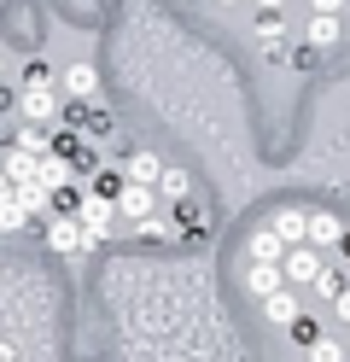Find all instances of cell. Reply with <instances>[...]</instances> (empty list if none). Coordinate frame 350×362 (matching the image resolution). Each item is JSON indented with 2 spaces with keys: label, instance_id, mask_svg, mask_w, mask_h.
I'll return each mask as SVG.
<instances>
[{
  "label": "cell",
  "instance_id": "cb8c5ba5",
  "mask_svg": "<svg viewBox=\"0 0 350 362\" xmlns=\"http://www.w3.org/2000/svg\"><path fill=\"white\" fill-rule=\"evenodd\" d=\"M251 6H257V12H280V6H286V0H251Z\"/></svg>",
  "mask_w": 350,
  "mask_h": 362
},
{
  "label": "cell",
  "instance_id": "8992f818",
  "mask_svg": "<svg viewBox=\"0 0 350 362\" xmlns=\"http://www.w3.org/2000/svg\"><path fill=\"white\" fill-rule=\"evenodd\" d=\"M18 117L30 129L53 123V88H18Z\"/></svg>",
  "mask_w": 350,
  "mask_h": 362
},
{
  "label": "cell",
  "instance_id": "d6986e66",
  "mask_svg": "<svg viewBox=\"0 0 350 362\" xmlns=\"http://www.w3.org/2000/svg\"><path fill=\"white\" fill-rule=\"evenodd\" d=\"M310 292H315V298H339V292H344V281L333 275V269H321V275L310 281Z\"/></svg>",
  "mask_w": 350,
  "mask_h": 362
},
{
  "label": "cell",
  "instance_id": "5bb4252c",
  "mask_svg": "<svg viewBox=\"0 0 350 362\" xmlns=\"http://www.w3.org/2000/svg\"><path fill=\"white\" fill-rule=\"evenodd\" d=\"M245 257H251V263H280V257H286V245H280L269 228H257V234L245 240Z\"/></svg>",
  "mask_w": 350,
  "mask_h": 362
},
{
  "label": "cell",
  "instance_id": "3957f363",
  "mask_svg": "<svg viewBox=\"0 0 350 362\" xmlns=\"http://www.w3.org/2000/svg\"><path fill=\"white\" fill-rule=\"evenodd\" d=\"M321 252H310V245H292L286 257H280V275H286V286H310L315 275H321Z\"/></svg>",
  "mask_w": 350,
  "mask_h": 362
},
{
  "label": "cell",
  "instance_id": "d4e9b609",
  "mask_svg": "<svg viewBox=\"0 0 350 362\" xmlns=\"http://www.w3.org/2000/svg\"><path fill=\"white\" fill-rule=\"evenodd\" d=\"M339 252H344V257H350V234H339Z\"/></svg>",
  "mask_w": 350,
  "mask_h": 362
},
{
  "label": "cell",
  "instance_id": "9c48e42d",
  "mask_svg": "<svg viewBox=\"0 0 350 362\" xmlns=\"http://www.w3.org/2000/svg\"><path fill=\"white\" fill-rule=\"evenodd\" d=\"M158 205H187V193H193V175L187 170H175V164H163V175H158Z\"/></svg>",
  "mask_w": 350,
  "mask_h": 362
},
{
  "label": "cell",
  "instance_id": "ac0fdd59",
  "mask_svg": "<svg viewBox=\"0 0 350 362\" xmlns=\"http://www.w3.org/2000/svg\"><path fill=\"white\" fill-rule=\"evenodd\" d=\"M280 35H286V24H280V12H263V18H257V41H263V47H274Z\"/></svg>",
  "mask_w": 350,
  "mask_h": 362
},
{
  "label": "cell",
  "instance_id": "ba28073f",
  "mask_svg": "<svg viewBox=\"0 0 350 362\" xmlns=\"http://www.w3.org/2000/svg\"><path fill=\"white\" fill-rule=\"evenodd\" d=\"M263 228H269V234H274V240L292 252V245H303V211H298V205H280V211L263 222Z\"/></svg>",
  "mask_w": 350,
  "mask_h": 362
},
{
  "label": "cell",
  "instance_id": "4fadbf2b",
  "mask_svg": "<svg viewBox=\"0 0 350 362\" xmlns=\"http://www.w3.org/2000/svg\"><path fill=\"white\" fill-rule=\"evenodd\" d=\"M12 205H18L23 216H41V211H53V193L35 187V181H23V187H12Z\"/></svg>",
  "mask_w": 350,
  "mask_h": 362
},
{
  "label": "cell",
  "instance_id": "603a6c76",
  "mask_svg": "<svg viewBox=\"0 0 350 362\" xmlns=\"http://www.w3.org/2000/svg\"><path fill=\"white\" fill-rule=\"evenodd\" d=\"M333 310H339V315H344V322H350V286H344V292H339V298H333Z\"/></svg>",
  "mask_w": 350,
  "mask_h": 362
},
{
  "label": "cell",
  "instance_id": "44dd1931",
  "mask_svg": "<svg viewBox=\"0 0 350 362\" xmlns=\"http://www.w3.org/2000/svg\"><path fill=\"white\" fill-rule=\"evenodd\" d=\"M23 222H30V216H23L18 205H0V234H18V228H23Z\"/></svg>",
  "mask_w": 350,
  "mask_h": 362
},
{
  "label": "cell",
  "instance_id": "7402d4cb",
  "mask_svg": "<svg viewBox=\"0 0 350 362\" xmlns=\"http://www.w3.org/2000/svg\"><path fill=\"white\" fill-rule=\"evenodd\" d=\"M310 6H315L321 18H344V0H310Z\"/></svg>",
  "mask_w": 350,
  "mask_h": 362
},
{
  "label": "cell",
  "instance_id": "6da1fadb",
  "mask_svg": "<svg viewBox=\"0 0 350 362\" xmlns=\"http://www.w3.org/2000/svg\"><path fill=\"white\" fill-rule=\"evenodd\" d=\"M70 216H76V228H82L88 240H105V234L117 228V205H111V199H100V193H88Z\"/></svg>",
  "mask_w": 350,
  "mask_h": 362
},
{
  "label": "cell",
  "instance_id": "8fae6325",
  "mask_svg": "<svg viewBox=\"0 0 350 362\" xmlns=\"http://www.w3.org/2000/svg\"><path fill=\"white\" fill-rule=\"evenodd\" d=\"M158 175H163V158H152V152H134L129 164H123L129 187H158Z\"/></svg>",
  "mask_w": 350,
  "mask_h": 362
},
{
  "label": "cell",
  "instance_id": "9a60e30c",
  "mask_svg": "<svg viewBox=\"0 0 350 362\" xmlns=\"http://www.w3.org/2000/svg\"><path fill=\"white\" fill-rule=\"evenodd\" d=\"M64 88H70L76 100H93V94H100V71H93V64H70V71H64Z\"/></svg>",
  "mask_w": 350,
  "mask_h": 362
},
{
  "label": "cell",
  "instance_id": "7c38bea8",
  "mask_svg": "<svg viewBox=\"0 0 350 362\" xmlns=\"http://www.w3.org/2000/svg\"><path fill=\"white\" fill-rule=\"evenodd\" d=\"M245 286H251V298H269V292H280V286H286V275H280V263H251Z\"/></svg>",
  "mask_w": 350,
  "mask_h": 362
},
{
  "label": "cell",
  "instance_id": "52a82bcc",
  "mask_svg": "<svg viewBox=\"0 0 350 362\" xmlns=\"http://www.w3.org/2000/svg\"><path fill=\"white\" fill-rule=\"evenodd\" d=\"M47 240H53V252H100V240H88V234L76 228V216H53Z\"/></svg>",
  "mask_w": 350,
  "mask_h": 362
},
{
  "label": "cell",
  "instance_id": "e0dca14e",
  "mask_svg": "<svg viewBox=\"0 0 350 362\" xmlns=\"http://www.w3.org/2000/svg\"><path fill=\"white\" fill-rule=\"evenodd\" d=\"M0 175H6V187H23V181H35V158H23V152H6Z\"/></svg>",
  "mask_w": 350,
  "mask_h": 362
},
{
  "label": "cell",
  "instance_id": "277c9868",
  "mask_svg": "<svg viewBox=\"0 0 350 362\" xmlns=\"http://www.w3.org/2000/svg\"><path fill=\"white\" fill-rule=\"evenodd\" d=\"M111 205H117V216H129V222H146L152 211H163L152 187H129V181L117 187V199H111Z\"/></svg>",
  "mask_w": 350,
  "mask_h": 362
},
{
  "label": "cell",
  "instance_id": "484cf974",
  "mask_svg": "<svg viewBox=\"0 0 350 362\" xmlns=\"http://www.w3.org/2000/svg\"><path fill=\"white\" fill-rule=\"evenodd\" d=\"M0 88H6V59H0Z\"/></svg>",
  "mask_w": 350,
  "mask_h": 362
},
{
  "label": "cell",
  "instance_id": "5b68a950",
  "mask_svg": "<svg viewBox=\"0 0 350 362\" xmlns=\"http://www.w3.org/2000/svg\"><path fill=\"white\" fill-rule=\"evenodd\" d=\"M298 315H303V298H298L292 286H280V292H269V298H263V322H269V327H292Z\"/></svg>",
  "mask_w": 350,
  "mask_h": 362
},
{
  "label": "cell",
  "instance_id": "ffe728a7",
  "mask_svg": "<svg viewBox=\"0 0 350 362\" xmlns=\"http://www.w3.org/2000/svg\"><path fill=\"white\" fill-rule=\"evenodd\" d=\"M310 362H344V345H339V339H315V345H310Z\"/></svg>",
  "mask_w": 350,
  "mask_h": 362
},
{
  "label": "cell",
  "instance_id": "7a4b0ae2",
  "mask_svg": "<svg viewBox=\"0 0 350 362\" xmlns=\"http://www.w3.org/2000/svg\"><path fill=\"white\" fill-rule=\"evenodd\" d=\"M339 234H344V222H339L333 211H303V245H310V252L339 245Z\"/></svg>",
  "mask_w": 350,
  "mask_h": 362
},
{
  "label": "cell",
  "instance_id": "4316f807",
  "mask_svg": "<svg viewBox=\"0 0 350 362\" xmlns=\"http://www.w3.org/2000/svg\"><path fill=\"white\" fill-rule=\"evenodd\" d=\"M216 6H240V0H216Z\"/></svg>",
  "mask_w": 350,
  "mask_h": 362
},
{
  "label": "cell",
  "instance_id": "2e32d148",
  "mask_svg": "<svg viewBox=\"0 0 350 362\" xmlns=\"http://www.w3.org/2000/svg\"><path fill=\"white\" fill-rule=\"evenodd\" d=\"M339 35H344V24H339V18H310V47H339Z\"/></svg>",
  "mask_w": 350,
  "mask_h": 362
},
{
  "label": "cell",
  "instance_id": "30bf717a",
  "mask_svg": "<svg viewBox=\"0 0 350 362\" xmlns=\"http://www.w3.org/2000/svg\"><path fill=\"white\" fill-rule=\"evenodd\" d=\"M35 187H47V193H64V187H70V158H59V152L35 158Z\"/></svg>",
  "mask_w": 350,
  "mask_h": 362
}]
</instances>
